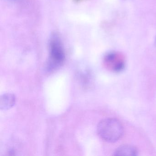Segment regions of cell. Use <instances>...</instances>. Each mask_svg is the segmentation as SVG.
Wrapping results in <instances>:
<instances>
[{"label":"cell","mask_w":156,"mask_h":156,"mask_svg":"<svg viewBox=\"0 0 156 156\" xmlns=\"http://www.w3.org/2000/svg\"><path fill=\"white\" fill-rule=\"evenodd\" d=\"M97 132L99 136L105 141L113 142L121 138L124 133V128L118 119L107 118L98 123Z\"/></svg>","instance_id":"1"},{"label":"cell","mask_w":156,"mask_h":156,"mask_svg":"<svg viewBox=\"0 0 156 156\" xmlns=\"http://www.w3.org/2000/svg\"><path fill=\"white\" fill-rule=\"evenodd\" d=\"M50 57L47 69L53 70L61 65L65 59V54L61 40L57 34H53L49 44Z\"/></svg>","instance_id":"2"},{"label":"cell","mask_w":156,"mask_h":156,"mask_svg":"<svg viewBox=\"0 0 156 156\" xmlns=\"http://www.w3.org/2000/svg\"><path fill=\"white\" fill-rule=\"evenodd\" d=\"M105 65L108 69L116 73L121 72L125 67V59L121 54L117 52H110L105 55Z\"/></svg>","instance_id":"3"},{"label":"cell","mask_w":156,"mask_h":156,"mask_svg":"<svg viewBox=\"0 0 156 156\" xmlns=\"http://www.w3.org/2000/svg\"><path fill=\"white\" fill-rule=\"evenodd\" d=\"M16 98L11 93H7L2 95L0 98V108L2 110H7L15 105Z\"/></svg>","instance_id":"4"},{"label":"cell","mask_w":156,"mask_h":156,"mask_svg":"<svg viewBox=\"0 0 156 156\" xmlns=\"http://www.w3.org/2000/svg\"><path fill=\"white\" fill-rule=\"evenodd\" d=\"M114 155L115 156H136L138 155V150L133 146L123 145L115 151Z\"/></svg>","instance_id":"5"},{"label":"cell","mask_w":156,"mask_h":156,"mask_svg":"<svg viewBox=\"0 0 156 156\" xmlns=\"http://www.w3.org/2000/svg\"><path fill=\"white\" fill-rule=\"evenodd\" d=\"M155 46H156V38H155Z\"/></svg>","instance_id":"6"},{"label":"cell","mask_w":156,"mask_h":156,"mask_svg":"<svg viewBox=\"0 0 156 156\" xmlns=\"http://www.w3.org/2000/svg\"><path fill=\"white\" fill-rule=\"evenodd\" d=\"M76 1L78 2V1H81V0H76Z\"/></svg>","instance_id":"7"},{"label":"cell","mask_w":156,"mask_h":156,"mask_svg":"<svg viewBox=\"0 0 156 156\" xmlns=\"http://www.w3.org/2000/svg\"><path fill=\"white\" fill-rule=\"evenodd\" d=\"M12 1H16V0H12Z\"/></svg>","instance_id":"8"}]
</instances>
